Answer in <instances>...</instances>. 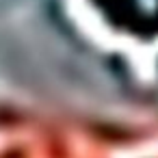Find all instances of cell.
<instances>
[{"mask_svg": "<svg viewBox=\"0 0 158 158\" xmlns=\"http://www.w3.org/2000/svg\"><path fill=\"white\" fill-rule=\"evenodd\" d=\"M95 22L130 41H158V0H87Z\"/></svg>", "mask_w": 158, "mask_h": 158, "instance_id": "1", "label": "cell"}]
</instances>
